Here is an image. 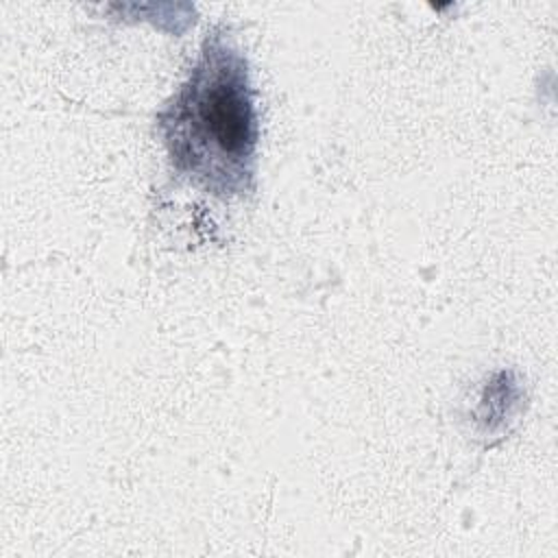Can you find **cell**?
<instances>
[{
  "label": "cell",
  "instance_id": "6da1fadb",
  "mask_svg": "<svg viewBox=\"0 0 558 558\" xmlns=\"http://www.w3.org/2000/svg\"><path fill=\"white\" fill-rule=\"evenodd\" d=\"M157 129L179 177L220 198L253 192L259 126L251 76L222 33H207L187 78L157 113Z\"/></svg>",
  "mask_w": 558,
  "mask_h": 558
}]
</instances>
